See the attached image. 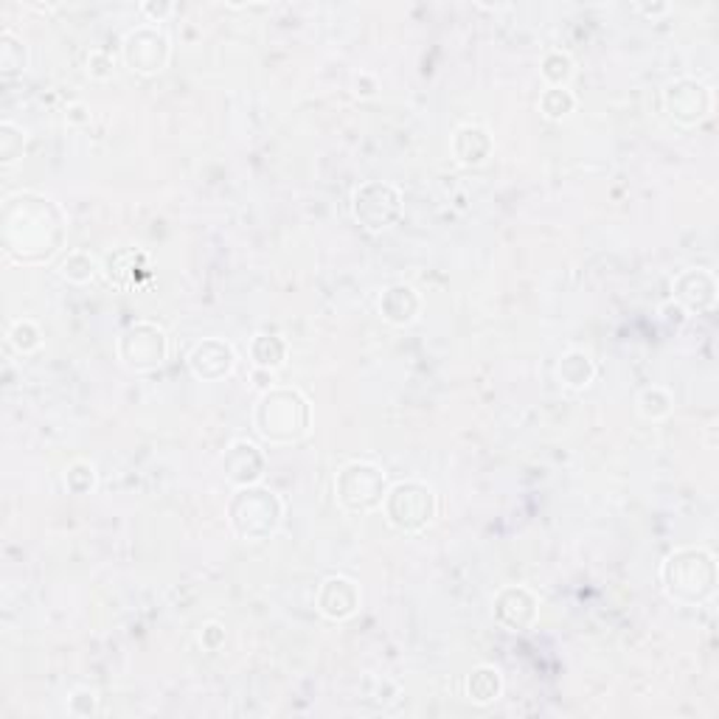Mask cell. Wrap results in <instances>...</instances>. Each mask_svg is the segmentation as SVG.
Returning <instances> with one entry per match:
<instances>
[{"label": "cell", "mask_w": 719, "mask_h": 719, "mask_svg": "<svg viewBox=\"0 0 719 719\" xmlns=\"http://www.w3.org/2000/svg\"><path fill=\"white\" fill-rule=\"evenodd\" d=\"M116 354L122 366L136 374H152L169 357V338L166 329L152 320L129 324L116 340Z\"/></svg>", "instance_id": "cell-7"}, {"label": "cell", "mask_w": 719, "mask_h": 719, "mask_svg": "<svg viewBox=\"0 0 719 719\" xmlns=\"http://www.w3.org/2000/svg\"><path fill=\"white\" fill-rule=\"evenodd\" d=\"M313 428V405L299 388L273 386L253 407V430L270 447H290Z\"/></svg>", "instance_id": "cell-2"}, {"label": "cell", "mask_w": 719, "mask_h": 719, "mask_svg": "<svg viewBox=\"0 0 719 719\" xmlns=\"http://www.w3.org/2000/svg\"><path fill=\"white\" fill-rule=\"evenodd\" d=\"M664 110L680 127H697L714 110V90L694 76H680L664 88Z\"/></svg>", "instance_id": "cell-10"}, {"label": "cell", "mask_w": 719, "mask_h": 719, "mask_svg": "<svg viewBox=\"0 0 719 719\" xmlns=\"http://www.w3.org/2000/svg\"><path fill=\"white\" fill-rule=\"evenodd\" d=\"M189 368L191 374L203 382L225 380V377H231V371L237 368V352H234L228 340L205 338L191 349Z\"/></svg>", "instance_id": "cell-15"}, {"label": "cell", "mask_w": 719, "mask_h": 719, "mask_svg": "<svg viewBox=\"0 0 719 719\" xmlns=\"http://www.w3.org/2000/svg\"><path fill=\"white\" fill-rule=\"evenodd\" d=\"M26 65H28L26 42L14 35L12 28H3V35H0V74L9 79V76L23 74Z\"/></svg>", "instance_id": "cell-21"}, {"label": "cell", "mask_w": 719, "mask_h": 719, "mask_svg": "<svg viewBox=\"0 0 719 719\" xmlns=\"http://www.w3.org/2000/svg\"><path fill=\"white\" fill-rule=\"evenodd\" d=\"M285 520V501L273 489L253 483L237 487L228 501V526L242 543H265Z\"/></svg>", "instance_id": "cell-4"}, {"label": "cell", "mask_w": 719, "mask_h": 719, "mask_svg": "<svg viewBox=\"0 0 719 719\" xmlns=\"http://www.w3.org/2000/svg\"><path fill=\"white\" fill-rule=\"evenodd\" d=\"M360 602H363V593H360V584L349 577H326L320 582L318 593H315V607H318L320 616L326 621H349L354 613L360 610Z\"/></svg>", "instance_id": "cell-13"}, {"label": "cell", "mask_w": 719, "mask_h": 719, "mask_svg": "<svg viewBox=\"0 0 719 719\" xmlns=\"http://www.w3.org/2000/svg\"><path fill=\"white\" fill-rule=\"evenodd\" d=\"M96 273H99V265L88 251H68L60 262V276L71 285H88L96 279Z\"/></svg>", "instance_id": "cell-23"}, {"label": "cell", "mask_w": 719, "mask_h": 719, "mask_svg": "<svg viewBox=\"0 0 719 719\" xmlns=\"http://www.w3.org/2000/svg\"><path fill=\"white\" fill-rule=\"evenodd\" d=\"M223 472L234 487L262 483L267 472V455L251 439H234L223 455Z\"/></svg>", "instance_id": "cell-12"}, {"label": "cell", "mask_w": 719, "mask_h": 719, "mask_svg": "<svg viewBox=\"0 0 719 719\" xmlns=\"http://www.w3.org/2000/svg\"><path fill=\"white\" fill-rule=\"evenodd\" d=\"M674 304L683 310L685 315L692 313H708L717 304V279L706 267H689V270L678 273L672 281Z\"/></svg>", "instance_id": "cell-14"}, {"label": "cell", "mask_w": 719, "mask_h": 719, "mask_svg": "<svg viewBox=\"0 0 719 719\" xmlns=\"http://www.w3.org/2000/svg\"><path fill=\"white\" fill-rule=\"evenodd\" d=\"M68 217L40 191H17L3 200V251L21 265H46L65 244Z\"/></svg>", "instance_id": "cell-1"}, {"label": "cell", "mask_w": 719, "mask_h": 719, "mask_svg": "<svg viewBox=\"0 0 719 719\" xmlns=\"http://www.w3.org/2000/svg\"><path fill=\"white\" fill-rule=\"evenodd\" d=\"M639 9L646 14H660V12H666L669 7H666V3H658V7H639Z\"/></svg>", "instance_id": "cell-33"}, {"label": "cell", "mask_w": 719, "mask_h": 719, "mask_svg": "<svg viewBox=\"0 0 719 719\" xmlns=\"http://www.w3.org/2000/svg\"><path fill=\"white\" fill-rule=\"evenodd\" d=\"M503 692V674L495 666H476L467 678V697L476 703V706H489L495 703Z\"/></svg>", "instance_id": "cell-20"}, {"label": "cell", "mask_w": 719, "mask_h": 719, "mask_svg": "<svg viewBox=\"0 0 719 719\" xmlns=\"http://www.w3.org/2000/svg\"><path fill=\"white\" fill-rule=\"evenodd\" d=\"M122 60L133 74L155 76L172 60V40L163 35L155 23H141L129 28L122 40Z\"/></svg>", "instance_id": "cell-9"}, {"label": "cell", "mask_w": 719, "mask_h": 719, "mask_svg": "<svg viewBox=\"0 0 719 719\" xmlns=\"http://www.w3.org/2000/svg\"><path fill=\"white\" fill-rule=\"evenodd\" d=\"M68 118L71 122H76V124H81V122H88V108H85V104H74V108L68 110Z\"/></svg>", "instance_id": "cell-32"}, {"label": "cell", "mask_w": 719, "mask_h": 719, "mask_svg": "<svg viewBox=\"0 0 719 719\" xmlns=\"http://www.w3.org/2000/svg\"><path fill=\"white\" fill-rule=\"evenodd\" d=\"M573 110H577V96L568 88H545L540 93V113L551 122H563Z\"/></svg>", "instance_id": "cell-24"}, {"label": "cell", "mask_w": 719, "mask_h": 719, "mask_svg": "<svg viewBox=\"0 0 719 719\" xmlns=\"http://www.w3.org/2000/svg\"><path fill=\"white\" fill-rule=\"evenodd\" d=\"M172 12H175V7H172V3H150V0H147V3H141V14H143V17H150L147 23H161L163 17H169Z\"/></svg>", "instance_id": "cell-31"}, {"label": "cell", "mask_w": 719, "mask_h": 719, "mask_svg": "<svg viewBox=\"0 0 719 719\" xmlns=\"http://www.w3.org/2000/svg\"><path fill=\"white\" fill-rule=\"evenodd\" d=\"M248 354H251L253 366L265 368V371H279L285 368L287 354H290V346H287V340L281 335H253L251 346H248Z\"/></svg>", "instance_id": "cell-19"}, {"label": "cell", "mask_w": 719, "mask_h": 719, "mask_svg": "<svg viewBox=\"0 0 719 719\" xmlns=\"http://www.w3.org/2000/svg\"><path fill=\"white\" fill-rule=\"evenodd\" d=\"M7 338H9V343H12V346L17 349L21 354H31V352H37V349L42 346L40 326H37L35 320H28V318L14 320Z\"/></svg>", "instance_id": "cell-26"}, {"label": "cell", "mask_w": 719, "mask_h": 719, "mask_svg": "<svg viewBox=\"0 0 719 719\" xmlns=\"http://www.w3.org/2000/svg\"><path fill=\"white\" fill-rule=\"evenodd\" d=\"M352 217L357 219L366 231H388L394 228L402 217V194L394 184L382 180H368L357 186L352 194Z\"/></svg>", "instance_id": "cell-8"}, {"label": "cell", "mask_w": 719, "mask_h": 719, "mask_svg": "<svg viewBox=\"0 0 719 719\" xmlns=\"http://www.w3.org/2000/svg\"><path fill=\"white\" fill-rule=\"evenodd\" d=\"M557 377L570 391H584V388L596 380V363H593L591 354L582 352V349H568V352L559 357Z\"/></svg>", "instance_id": "cell-18"}, {"label": "cell", "mask_w": 719, "mask_h": 719, "mask_svg": "<svg viewBox=\"0 0 719 719\" xmlns=\"http://www.w3.org/2000/svg\"><path fill=\"white\" fill-rule=\"evenodd\" d=\"M88 74L93 76V79H110V76H113V60L108 56V51H102V48L90 51V54H88Z\"/></svg>", "instance_id": "cell-29"}, {"label": "cell", "mask_w": 719, "mask_h": 719, "mask_svg": "<svg viewBox=\"0 0 719 719\" xmlns=\"http://www.w3.org/2000/svg\"><path fill=\"white\" fill-rule=\"evenodd\" d=\"M672 407H674V400L666 388L652 386V388H644V391H641L639 414L644 416V419H652V421L666 419V416L672 414Z\"/></svg>", "instance_id": "cell-25"}, {"label": "cell", "mask_w": 719, "mask_h": 719, "mask_svg": "<svg viewBox=\"0 0 719 719\" xmlns=\"http://www.w3.org/2000/svg\"><path fill=\"white\" fill-rule=\"evenodd\" d=\"M65 487L74 495H88L96 489V467L90 462H74L65 469Z\"/></svg>", "instance_id": "cell-28"}, {"label": "cell", "mask_w": 719, "mask_h": 719, "mask_svg": "<svg viewBox=\"0 0 719 719\" xmlns=\"http://www.w3.org/2000/svg\"><path fill=\"white\" fill-rule=\"evenodd\" d=\"M492 618L509 632L531 630L540 618V598L522 584H509V588L497 591L495 602H492Z\"/></svg>", "instance_id": "cell-11"}, {"label": "cell", "mask_w": 719, "mask_h": 719, "mask_svg": "<svg viewBox=\"0 0 719 719\" xmlns=\"http://www.w3.org/2000/svg\"><path fill=\"white\" fill-rule=\"evenodd\" d=\"M573 74H577L573 60H570V54L559 51V48L548 51V54L543 56V62H540V76L545 79V88H568V81L573 79Z\"/></svg>", "instance_id": "cell-22"}, {"label": "cell", "mask_w": 719, "mask_h": 719, "mask_svg": "<svg viewBox=\"0 0 719 719\" xmlns=\"http://www.w3.org/2000/svg\"><path fill=\"white\" fill-rule=\"evenodd\" d=\"M382 515L400 534H421L439 515V497L425 481H400L388 487Z\"/></svg>", "instance_id": "cell-5"}, {"label": "cell", "mask_w": 719, "mask_h": 719, "mask_svg": "<svg viewBox=\"0 0 719 719\" xmlns=\"http://www.w3.org/2000/svg\"><path fill=\"white\" fill-rule=\"evenodd\" d=\"M23 143H26V133L17 124H0V161H3V166H12L23 155Z\"/></svg>", "instance_id": "cell-27"}, {"label": "cell", "mask_w": 719, "mask_h": 719, "mask_svg": "<svg viewBox=\"0 0 719 719\" xmlns=\"http://www.w3.org/2000/svg\"><path fill=\"white\" fill-rule=\"evenodd\" d=\"M421 313V295L411 285H391L380 295V315L391 326H411Z\"/></svg>", "instance_id": "cell-17"}, {"label": "cell", "mask_w": 719, "mask_h": 719, "mask_svg": "<svg viewBox=\"0 0 719 719\" xmlns=\"http://www.w3.org/2000/svg\"><path fill=\"white\" fill-rule=\"evenodd\" d=\"M660 588L680 607H703L717 593V559L706 548H674L660 565Z\"/></svg>", "instance_id": "cell-3"}, {"label": "cell", "mask_w": 719, "mask_h": 719, "mask_svg": "<svg viewBox=\"0 0 719 719\" xmlns=\"http://www.w3.org/2000/svg\"><path fill=\"white\" fill-rule=\"evenodd\" d=\"M200 644H203L209 652H217L219 646L225 644V630L217 625V621H209V625L200 630Z\"/></svg>", "instance_id": "cell-30"}, {"label": "cell", "mask_w": 719, "mask_h": 719, "mask_svg": "<svg viewBox=\"0 0 719 719\" xmlns=\"http://www.w3.org/2000/svg\"><path fill=\"white\" fill-rule=\"evenodd\" d=\"M450 152H453V157L462 166H483L492 157V152H495V141L478 124H464V127L453 133Z\"/></svg>", "instance_id": "cell-16"}, {"label": "cell", "mask_w": 719, "mask_h": 719, "mask_svg": "<svg viewBox=\"0 0 719 719\" xmlns=\"http://www.w3.org/2000/svg\"><path fill=\"white\" fill-rule=\"evenodd\" d=\"M386 495V469L371 462H349L335 476V501L349 515H368V512L382 509Z\"/></svg>", "instance_id": "cell-6"}]
</instances>
